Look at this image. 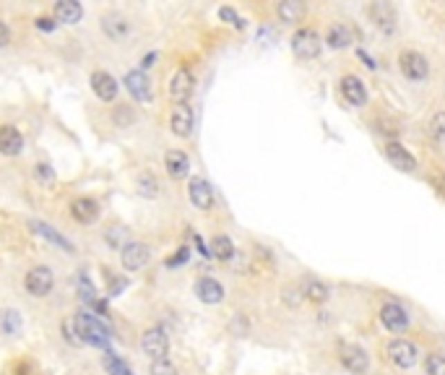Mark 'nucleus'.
<instances>
[{"label":"nucleus","mask_w":445,"mask_h":375,"mask_svg":"<svg viewBox=\"0 0 445 375\" xmlns=\"http://www.w3.org/2000/svg\"><path fill=\"white\" fill-rule=\"evenodd\" d=\"M73 331L78 333V342L91 344V347H99V349L109 352V347H107L109 329L107 326H102L99 318L89 315V313H78L76 318H73Z\"/></svg>","instance_id":"obj_1"},{"label":"nucleus","mask_w":445,"mask_h":375,"mask_svg":"<svg viewBox=\"0 0 445 375\" xmlns=\"http://www.w3.org/2000/svg\"><path fill=\"white\" fill-rule=\"evenodd\" d=\"M292 53L300 60H315L320 55V37L315 29H300L292 37Z\"/></svg>","instance_id":"obj_2"},{"label":"nucleus","mask_w":445,"mask_h":375,"mask_svg":"<svg viewBox=\"0 0 445 375\" xmlns=\"http://www.w3.org/2000/svg\"><path fill=\"white\" fill-rule=\"evenodd\" d=\"M388 357L393 360L396 367H403V370H409L417 365L419 360V349H417V344L409 342V339H393L388 344Z\"/></svg>","instance_id":"obj_3"},{"label":"nucleus","mask_w":445,"mask_h":375,"mask_svg":"<svg viewBox=\"0 0 445 375\" xmlns=\"http://www.w3.org/2000/svg\"><path fill=\"white\" fill-rule=\"evenodd\" d=\"M399 68H401V73L406 76L409 81H424L427 73H430L427 58L419 53H414V50H406V53L399 55Z\"/></svg>","instance_id":"obj_4"},{"label":"nucleus","mask_w":445,"mask_h":375,"mask_svg":"<svg viewBox=\"0 0 445 375\" xmlns=\"http://www.w3.org/2000/svg\"><path fill=\"white\" fill-rule=\"evenodd\" d=\"M338 357H341V365L352 375H365L370 370V354L362 347H357V344H344L338 349Z\"/></svg>","instance_id":"obj_5"},{"label":"nucleus","mask_w":445,"mask_h":375,"mask_svg":"<svg viewBox=\"0 0 445 375\" xmlns=\"http://www.w3.org/2000/svg\"><path fill=\"white\" fill-rule=\"evenodd\" d=\"M53 271L47 266H34L29 274H26V279H24V287H26V292L32 295V297H44V295H50L53 292Z\"/></svg>","instance_id":"obj_6"},{"label":"nucleus","mask_w":445,"mask_h":375,"mask_svg":"<svg viewBox=\"0 0 445 375\" xmlns=\"http://www.w3.org/2000/svg\"><path fill=\"white\" fill-rule=\"evenodd\" d=\"M141 347L143 352L149 354L152 360H167V352H170V339H167V331L154 326L149 331L143 333L141 339Z\"/></svg>","instance_id":"obj_7"},{"label":"nucleus","mask_w":445,"mask_h":375,"mask_svg":"<svg viewBox=\"0 0 445 375\" xmlns=\"http://www.w3.org/2000/svg\"><path fill=\"white\" fill-rule=\"evenodd\" d=\"M193 84H196V78L190 73V68H177L172 81H170V97L177 105H188V99L193 94Z\"/></svg>","instance_id":"obj_8"},{"label":"nucleus","mask_w":445,"mask_h":375,"mask_svg":"<svg viewBox=\"0 0 445 375\" xmlns=\"http://www.w3.org/2000/svg\"><path fill=\"white\" fill-rule=\"evenodd\" d=\"M188 195H190V204L196 206V209H201V211L214 209V188H211L203 177H193V180H190Z\"/></svg>","instance_id":"obj_9"},{"label":"nucleus","mask_w":445,"mask_h":375,"mask_svg":"<svg viewBox=\"0 0 445 375\" xmlns=\"http://www.w3.org/2000/svg\"><path fill=\"white\" fill-rule=\"evenodd\" d=\"M120 258H122V268L128 271H138L149 263L152 258V250L143 245V243H128V245L120 250Z\"/></svg>","instance_id":"obj_10"},{"label":"nucleus","mask_w":445,"mask_h":375,"mask_svg":"<svg viewBox=\"0 0 445 375\" xmlns=\"http://www.w3.org/2000/svg\"><path fill=\"white\" fill-rule=\"evenodd\" d=\"M370 21L375 24L378 29H383L385 34H391L393 29H396V11H393L391 3H383V0H378V3H370Z\"/></svg>","instance_id":"obj_11"},{"label":"nucleus","mask_w":445,"mask_h":375,"mask_svg":"<svg viewBox=\"0 0 445 375\" xmlns=\"http://www.w3.org/2000/svg\"><path fill=\"white\" fill-rule=\"evenodd\" d=\"M380 321H383V326H385L388 331L399 333L409 326V315H406V311H403L399 302H385V305L380 308Z\"/></svg>","instance_id":"obj_12"},{"label":"nucleus","mask_w":445,"mask_h":375,"mask_svg":"<svg viewBox=\"0 0 445 375\" xmlns=\"http://www.w3.org/2000/svg\"><path fill=\"white\" fill-rule=\"evenodd\" d=\"M89 81H91V91L97 94V99H102V102H115V97H118V81H115L107 71H94Z\"/></svg>","instance_id":"obj_13"},{"label":"nucleus","mask_w":445,"mask_h":375,"mask_svg":"<svg viewBox=\"0 0 445 375\" xmlns=\"http://www.w3.org/2000/svg\"><path fill=\"white\" fill-rule=\"evenodd\" d=\"M170 128L180 139H188L193 133V110H190V105H174L172 115H170Z\"/></svg>","instance_id":"obj_14"},{"label":"nucleus","mask_w":445,"mask_h":375,"mask_svg":"<svg viewBox=\"0 0 445 375\" xmlns=\"http://www.w3.org/2000/svg\"><path fill=\"white\" fill-rule=\"evenodd\" d=\"M125 89L136 102H152V81L143 71H131L125 76Z\"/></svg>","instance_id":"obj_15"},{"label":"nucleus","mask_w":445,"mask_h":375,"mask_svg":"<svg viewBox=\"0 0 445 375\" xmlns=\"http://www.w3.org/2000/svg\"><path fill=\"white\" fill-rule=\"evenodd\" d=\"M196 297L206 305H219L224 300V287L214 277H201L196 281Z\"/></svg>","instance_id":"obj_16"},{"label":"nucleus","mask_w":445,"mask_h":375,"mask_svg":"<svg viewBox=\"0 0 445 375\" xmlns=\"http://www.w3.org/2000/svg\"><path fill=\"white\" fill-rule=\"evenodd\" d=\"M341 97L347 99L352 107H362L367 102V91H365V84L359 81L357 76H344L341 78Z\"/></svg>","instance_id":"obj_17"},{"label":"nucleus","mask_w":445,"mask_h":375,"mask_svg":"<svg viewBox=\"0 0 445 375\" xmlns=\"http://www.w3.org/2000/svg\"><path fill=\"white\" fill-rule=\"evenodd\" d=\"M71 216L78 225H94L99 219V204L94 198H76L71 204Z\"/></svg>","instance_id":"obj_18"},{"label":"nucleus","mask_w":445,"mask_h":375,"mask_svg":"<svg viewBox=\"0 0 445 375\" xmlns=\"http://www.w3.org/2000/svg\"><path fill=\"white\" fill-rule=\"evenodd\" d=\"M21 149H24L21 130L13 128V125H0V154L16 157V154H21Z\"/></svg>","instance_id":"obj_19"},{"label":"nucleus","mask_w":445,"mask_h":375,"mask_svg":"<svg viewBox=\"0 0 445 375\" xmlns=\"http://www.w3.org/2000/svg\"><path fill=\"white\" fill-rule=\"evenodd\" d=\"M385 157H388V162H391L393 167H399V170H403V172L417 170V159L403 149L401 143H396V141H391V143L385 146Z\"/></svg>","instance_id":"obj_20"},{"label":"nucleus","mask_w":445,"mask_h":375,"mask_svg":"<svg viewBox=\"0 0 445 375\" xmlns=\"http://www.w3.org/2000/svg\"><path fill=\"white\" fill-rule=\"evenodd\" d=\"M164 167H167V172H170V177H174V180H183L185 175L190 172V159H188V154L185 151H167V157H164Z\"/></svg>","instance_id":"obj_21"},{"label":"nucleus","mask_w":445,"mask_h":375,"mask_svg":"<svg viewBox=\"0 0 445 375\" xmlns=\"http://www.w3.org/2000/svg\"><path fill=\"white\" fill-rule=\"evenodd\" d=\"M34 229V235H39V237H44V240H50V243H53V245H57V247H63V250H66V253H73V243H68L66 237L60 235V232H57V229H55V227H50L47 225V222H32V225H29Z\"/></svg>","instance_id":"obj_22"},{"label":"nucleus","mask_w":445,"mask_h":375,"mask_svg":"<svg viewBox=\"0 0 445 375\" xmlns=\"http://www.w3.org/2000/svg\"><path fill=\"white\" fill-rule=\"evenodd\" d=\"M81 16H84V8H81V3H76V0H60V3H55V19H57V21L78 24Z\"/></svg>","instance_id":"obj_23"},{"label":"nucleus","mask_w":445,"mask_h":375,"mask_svg":"<svg viewBox=\"0 0 445 375\" xmlns=\"http://www.w3.org/2000/svg\"><path fill=\"white\" fill-rule=\"evenodd\" d=\"M102 32L107 34L112 42H118L128 34V21L120 13H107V16H102Z\"/></svg>","instance_id":"obj_24"},{"label":"nucleus","mask_w":445,"mask_h":375,"mask_svg":"<svg viewBox=\"0 0 445 375\" xmlns=\"http://www.w3.org/2000/svg\"><path fill=\"white\" fill-rule=\"evenodd\" d=\"M276 13H279V19L284 24H297L302 21L305 16V3H300V0H284V3L276 6Z\"/></svg>","instance_id":"obj_25"},{"label":"nucleus","mask_w":445,"mask_h":375,"mask_svg":"<svg viewBox=\"0 0 445 375\" xmlns=\"http://www.w3.org/2000/svg\"><path fill=\"white\" fill-rule=\"evenodd\" d=\"M326 42L334 47V50H341V47H349L352 44V29L347 24H334L326 34Z\"/></svg>","instance_id":"obj_26"},{"label":"nucleus","mask_w":445,"mask_h":375,"mask_svg":"<svg viewBox=\"0 0 445 375\" xmlns=\"http://www.w3.org/2000/svg\"><path fill=\"white\" fill-rule=\"evenodd\" d=\"M302 295L310 302H318V305H320V302L328 300V287L323 281H318V279H307L302 287Z\"/></svg>","instance_id":"obj_27"},{"label":"nucleus","mask_w":445,"mask_h":375,"mask_svg":"<svg viewBox=\"0 0 445 375\" xmlns=\"http://www.w3.org/2000/svg\"><path fill=\"white\" fill-rule=\"evenodd\" d=\"M0 331L13 336L21 331V313L19 311H0Z\"/></svg>","instance_id":"obj_28"},{"label":"nucleus","mask_w":445,"mask_h":375,"mask_svg":"<svg viewBox=\"0 0 445 375\" xmlns=\"http://www.w3.org/2000/svg\"><path fill=\"white\" fill-rule=\"evenodd\" d=\"M211 256L219 258V261H229V258L235 256V243L224 235L214 237V243H211Z\"/></svg>","instance_id":"obj_29"},{"label":"nucleus","mask_w":445,"mask_h":375,"mask_svg":"<svg viewBox=\"0 0 445 375\" xmlns=\"http://www.w3.org/2000/svg\"><path fill=\"white\" fill-rule=\"evenodd\" d=\"M136 185H138V193H141L143 198H156V195H159V182H156V177H154L152 172L138 175Z\"/></svg>","instance_id":"obj_30"},{"label":"nucleus","mask_w":445,"mask_h":375,"mask_svg":"<svg viewBox=\"0 0 445 375\" xmlns=\"http://www.w3.org/2000/svg\"><path fill=\"white\" fill-rule=\"evenodd\" d=\"M107 243L115 247V250H122V247L128 245V243H133V240H128V229H125V227H109Z\"/></svg>","instance_id":"obj_31"},{"label":"nucleus","mask_w":445,"mask_h":375,"mask_svg":"<svg viewBox=\"0 0 445 375\" xmlns=\"http://www.w3.org/2000/svg\"><path fill=\"white\" fill-rule=\"evenodd\" d=\"M105 367H107L109 375H133L131 367L122 363L120 357H115L112 352H105Z\"/></svg>","instance_id":"obj_32"},{"label":"nucleus","mask_w":445,"mask_h":375,"mask_svg":"<svg viewBox=\"0 0 445 375\" xmlns=\"http://www.w3.org/2000/svg\"><path fill=\"white\" fill-rule=\"evenodd\" d=\"M430 133H433V139L445 146V112H435L433 120H430Z\"/></svg>","instance_id":"obj_33"},{"label":"nucleus","mask_w":445,"mask_h":375,"mask_svg":"<svg viewBox=\"0 0 445 375\" xmlns=\"http://www.w3.org/2000/svg\"><path fill=\"white\" fill-rule=\"evenodd\" d=\"M424 370L427 375H445V354H427V360H424Z\"/></svg>","instance_id":"obj_34"},{"label":"nucleus","mask_w":445,"mask_h":375,"mask_svg":"<svg viewBox=\"0 0 445 375\" xmlns=\"http://www.w3.org/2000/svg\"><path fill=\"white\" fill-rule=\"evenodd\" d=\"M78 295H81V300L89 302V305H94V302H97V290H94V284H91L87 277L78 279Z\"/></svg>","instance_id":"obj_35"},{"label":"nucleus","mask_w":445,"mask_h":375,"mask_svg":"<svg viewBox=\"0 0 445 375\" xmlns=\"http://www.w3.org/2000/svg\"><path fill=\"white\" fill-rule=\"evenodd\" d=\"M34 180L37 182H42V185H50V182L55 180V172H53V167L50 164H34Z\"/></svg>","instance_id":"obj_36"},{"label":"nucleus","mask_w":445,"mask_h":375,"mask_svg":"<svg viewBox=\"0 0 445 375\" xmlns=\"http://www.w3.org/2000/svg\"><path fill=\"white\" fill-rule=\"evenodd\" d=\"M219 19H221V21H227V24H232V26H239V29L245 26V21L237 16V11H235V8H229V6H221V8H219Z\"/></svg>","instance_id":"obj_37"},{"label":"nucleus","mask_w":445,"mask_h":375,"mask_svg":"<svg viewBox=\"0 0 445 375\" xmlns=\"http://www.w3.org/2000/svg\"><path fill=\"white\" fill-rule=\"evenodd\" d=\"M152 375H177V367L170 360H154Z\"/></svg>","instance_id":"obj_38"},{"label":"nucleus","mask_w":445,"mask_h":375,"mask_svg":"<svg viewBox=\"0 0 445 375\" xmlns=\"http://www.w3.org/2000/svg\"><path fill=\"white\" fill-rule=\"evenodd\" d=\"M128 287V279H122V277H112L109 279V287H107V292L112 295V297H118V295H122V290Z\"/></svg>","instance_id":"obj_39"},{"label":"nucleus","mask_w":445,"mask_h":375,"mask_svg":"<svg viewBox=\"0 0 445 375\" xmlns=\"http://www.w3.org/2000/svg\"><path fill=\"white\" fill-rule=\"evenodd\" d=\"M188 258H190V250H188V247H180V250H177L172 258H167V266H170V268L180 266V263H185Z\"/></svg>","instance_id":"obj_40"},{"label":"nucleus","mask_w":445,"mask_h":375,"mask_svg":"<svg viewBox=\"0 0 445 375\" xmlns=\"http://www.w3.org/2000/svg\"><path fill=\"white\" fill-rule=\"evenodd\" d=\"M34 26H37L39 32H53V29H55V26H57V24H55L53 19H50V16H39V19L34 21Z\"/></svg>","instance_id":"obj_41"},{"label":"nucleus","mask_w":445,"mask_h":375,"mask_svg":"<svg viewBox=\"0 0 445 375\" xmlns=\"http://www.w3.org/2000/svg\"><path fill=\"white\" fill-rule=\"evenodd\" d=\"M115 123H118V125L133 123V112H131V110H115Z\"/></svg>","instance_id":"obj_42"},{"label":"nucleus","mask_w":445,"mask_h":375,"mask_svg":"<svg viewBox=\"0 0 445 375\" xmlns=\"http://www.w3.org/2000/svg\"><path fill=\"white\" fill-rule=\"evenodd\" d=\"M8 42H11V29L0 21V50H3V47H8Z\"/></svg>","instance_id":"obj_43"},{"label":"nucleus","mask_w":445,"mask_h":375,"mask_svg":"<svg viewBox=\"0 0 445 375\" xmlns=\"http://www.w3.org/2000/svg\"><path fill=\"white\" fill-rule=\"evenodd\" d=\"M430 182L435 185V191L440 195H445V177L443 175H430Z\"/></svg>","instance_id":"obj_44"},{"label":"nucleus","mask_w":445,"mask_h":375,"mask_svg":"<svg viewBox=\"0 0 445 375\" xmlns=\"http://www.w3.org/2000/svg\"><path fill=\"white\" fill-rule=\"evenodd\" d=\"M154 60H156V53H149L146 58H143V63H141V65H143V68H152ZM143 68H141V71H143Z\"/></svg>","instance_id":"obj_45"}]
</instances>
